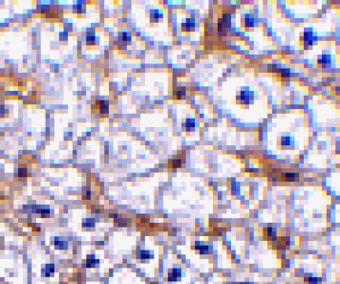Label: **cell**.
<instances>
[{
	"label": "cell",
	"instance_id": "obj_26",
	"mask_svg": "<svg viewBox=\"0 0 340 284\" xmlns=\"http://www.w3.org/2000/svg\"><path fill=\"white\" fill-rule=\"evenodd\" d=\"M4 114V107L1 105L0 106V116H2Z\"/></svg>",
	"mask_w": 340,
	"mask_h": 284
},
{
	"label": "cell",
	"instance_id": "obj_2",
	"mask_svg": "<svg viewBox=\"0 0 340 284\" xmlns=\"http://www.w3.org/2000/svg\"><path fill=\"white\" fill-rule=\"evenodd\" d=\"M54 244L56 250H68V239L63 236H55L54 238Z\"/></svg>",
	"mask_w": 340,
	"mask_h": 284
},
{
	"label": "cell",
	"instance_id": "obj_10",
	"mask_svg": "<svg viewBox=\"0 0 340 284\" xmlns=\"http://www.w3.org/2000/svg\"><path fill=\"white\" fill-rule=\"evenodd\" d=\"M195 125H196V124H195V120H194V119H190V118H188V119H186V120H185L184 124H183V129L185 130V131H187V132H189V131H194V129H195Z\"/></svg>",
	"mask_w": 340,
	"mask_h": 284
},
{
	"label": "cell",
	"instance_id": "obj_6",
	"mask_svg": "<svg viewBox=\"0 0 340 284\" xmlns=\"http://www.w3.org/2000/svg\"><path fill=\"white\" fill-rule=\"evenodd\" d=\"M96 106H97V108L99 109V113L101 115L108 114V111H109V103H108V101H97Z\"/></svg>",
	"mask_w": 340,
	"mask_h": 284
},
{
	"label": "cell",
	"instance_id": "obj_1",
	"mask_svg": "<svg viewBox=\"0 0 340 284\" xmlns=\"http://www.w3.org/2000/svg\"><path fill=\"white\" fill-rule=\"evenodd\" d=\"M231 27V15L224 13L218 23V32L222 35H226Z\"/></svg>",
	"mask_w": 340,
	"mask_h": 284
},
{
	"label": "cell",
	"instance_id": "obj_16",
	"mask_svg": "<svg viewBox=\"0 0 340 284\" xmlns=\"http://www.w3.org/2000/svg\"><path fill=\"white\" fill-rule=\"evenodd\" d=\"M96 225L95 219L93 218H85L82 220V227L83 228H93Z\"/></svg>",
	"mask_w": 340,
	"mask_h": 284
},
{
	"label": "cell",
	"instance_id": "obj_7",
	"mask_svg": "<svg viewBox=\"0 0 340 284\" xmlns=\"http://www.w3.org/2000/svg\"><path fill=\"white\" fill-rule=\"evenodd\" d=\"M318 63L324 68H327V67H330L331 66V56L328 55V54H324V55H321L319 58H318Z\"/></svg>",
	"mask_w": 340,
	"mask_h": 284
},
{
	"label": "cell",
	"instance_id": "obj_3",
	"mask_svg": "<svg viewBox=\"0 0 340 284\" xmlns=\"http://www.w3.org/2000/svg\"><path fill=\"white\" fill-rule=\"evenodd\" d=\"M181 276H182V269L172 268L167 274V280L169 282H176L181 279Z\"/></svg>",
	"mask_w": 340,
	"mask_h": 284
},
{
	"label": "cell",
	"instance_id": "obj_4",
	"mask_svg": "<svg viewBox=\"0 0 340 284\" xmlns=\"http://www.w3.org/2000/svg\"><path fill=\"white\" fill-rule=\"evenodd\" d=\"M304 44L305 46H312L313 42L317 39L316 34L313 31H305L304 33Z\"/></svg>",
	"mask_w": 340,
	"mask_h": 284
},
{
	"label": "cell",
	"instance_id": "obj_18",
	"mask_svg": "<svg viewBox=\"0 0 340 284\" xmlns=\"http://www.w3.org/2000/svg\"><path fill=\"white\" fill-rule=\"evenodd\" d=\"M254 22H255V20H254V16H251V15H245V26L247 27H252L253 25H254Z\"/></svg>",
	"mask_w": 340,
	"mask_h": 284
},
{
	"label": "cell",
	"instance_id": "obj_13",
	"mask_svg": "<svg viewBox=\"0 0 340 284\" xmlns=\"http://www.w3.org/2000/svg\"><path fill=\"white\" fill-rule=\"evenodd\" d=\"M163 17V13L159 10H151L150 11V21L153 23L159 22L160 18Z\"/></svg>",
	"mask_w": 340,
	"mask_h": 284
},
{
	"label": "cell",
	"instance_id": "obj_22",
	"mask_svg": "<svg viewBox=\"0 0 340 284\" xmlns=\"http://www.w3.org/2000/svg\"><path fill=\"white\" fill-rule=\"evenodd\" d=\"M292 143V138L291 137H282L281 138V145L283 146H291V144Z\"/></svg>",
	"mask_w": 340,
	"mask_h": 284
},
{
	"label": "cell",
	"instance_id": "obj_8",
	"mask_svg": "<svg viewBox=\"0 0 340 284\" xmlns=\"http://www.w3.org/2000/svg\"><path fill=\"white\" fill-rule=\"evenodd\" d=\"M99 265V259H97L95 255H88L87 259L85 260V267L86 268H97Z\"/></svg>",
	"mask_w": 340,
	"mask_h": 284
},
{
	"label": "cell",
	"instance_id": "obj_11",
	"mask_svg": "<svg viewBox=\"0 0 340 284\" xmlns=\"http://www.w3.org/2000/svg\"><path fill=\"white\" fill-rule=\"evenodd\" d=\"M55 273V264L53 263H49L44 266V268L42 269V276H45V278H49L51 274Z\"/></svg>",
	"mask_w": 340,
	"mask_h": 284
},
{
	"label": "cell",
	"instance_id": "obj_17",
	"mask_svg": "<svg viewBox=\"0 0 340 284\" xmlns=\"http://www.w3.org/2000/svg\"><path fill=\"white\" fill-rule=\"evenodd\" d=\"M284 177H285V180L287 182H293V181H297L299 179V175L297 173H293V172L286 173L284 175Z\"/></svg>",
	"mask_w": 340,
	"mask_h": 284
},
{
	"label": "cell",
	"instance_id": "obj_25",
	"mask_svg": "<svg viewBox=\"0 0 340 284\" xmlns=\"http://www.w3.org/2000/svg\"><path fill=\"white\" fill-rule=\"evenodd\" d=\"M18 177H27V169L19 168L18 169Z\"/></svg>",
	"mask_w": 340,
	"mask_h": 284
},
{
	"label": "cell",
	"instance_id": "obj_9",
	"mask_svg": "<svg viewBox=\"0 0 340 284\" xmlns=\"http://www.w3.org/2000/svg\"><path fill=\"white\" fill-rule=\"evenodd\" d=\"M240 100L245 103H249L253 100V93L250 91H241L240 96L238 97Z\"/></svg>",
	"mask_w": 340,
	"mask_h": 284
},
{
	"label": "cell",
	"instance_id": "obj_20",
	"mask_svg": "<svg viewBox=\"0 0 340 284\" xmlns=\"http://www.w3.org/2000/svg\"><path fill=\"white\" fill-rule=\"evenodd\" d=\"M264 234L266 237H274L276 236V230L273 228H266L264 229Z\"/></svg>",
	"mask_w": 340,
	"mask_h": 284
},
{
	"label": "cell",
	"instance_id": "obj_5",
	"mask_svg": "<svg viewBox=\"0 0 340 284\" xmlns=\"http://www.w3.org/2000/svg\"><path fill=\"white\" fill-rule=\"evenodd\" d=\"M195 29V20L192 17L186 18L184 22L182 24V30L184 32H193Z\"/></svg>",
	"mask_w": 340,
	"mask_h": 284
},
{
	"label": "cell",
	"instance_id": "obj_14",
	"mask_svg": "<svg viewBox=\"0 0 340 284\" xmlns=\"http://www.w3.org/2000/svg\"><path fill=\"white\" fill-rule=\"evenodd\" d=\"M118 41L119 42H122V43H129L130 41H131V35L130 34L124 32V33H120L119 34V37H118Z\"/></svg>",
	"mask_w": 340,
	"mask_h": 284
},
{
	"label": "cell",
	"instance_id": "obj_12",
	"mask_svg": "<svg viewBox=\"0 0 340 284\" xmlns=\"http://www.w3.org/2000/svg\"><path fill=\"white\" fill-rule=\"evenodd\" d=\"M138 257L141 260H148V259H152L154 258V254L151 251H148V250H141L139 252V254H138Z\"/></svg>",
	"mask_w": 340,
	"mask_h": 284
},
{
	"label": "cell",
	"instance_id": "obj_24",
	"mask_svg": "<svg viewBox=\"0 0 340 284\" xmlns=\"http://www.w3.org/2000/svg\"><path fill=\"white\" fill-rule=\"evenodd\" d=\"M320 280H321L320 279L315 278V276H310V278L308 279V283L309 284H318V282H319Z\"/></svg>",
	"mask_w": 340,
	"mask_h": 284
},
{
	"label": "cell",
	"instance_id": "obj_21",
	"mask_svg": "<svg viewBox=\"0 0 340 284\" xmlns=\"http://www.w3.org/2000/svg\"><path fill=\"white\" fill-rule=\"evenodd\" d=\"M95 41H96V37H95V33H87V35H86V43L88 45H93L95 44Z\"/></svg>",
	"mask_w": 340,
	"mask_h": 284
},
{
	"label": "cell",
	"instance_id": "obj_19",
	"mask_svg": "<svg viewBox=\"0 0 340 284\" xmlns=\"http://www.w3.org/2000/svg\"><path fill=\"white\" fill-rule=\"evenodd\" d=\"M185 96V88L184 87H178L175 91V98L177 100H181Z\"/></svg>",
	"mask_w": 340,
	"mask_h": 284
},
{
	"label": "cell",
	"instance_id": "obj_23",
	"mask_svg": "<svg viewBox=\"0 0 340 284\" xmlns=\"http://www.w3.org/2000/svg\"><path fill=\"white\" fill-rule=\"evenodd\" d=\"M182 160L180 159H176V160H172L171 161V164H172V167L173 168H179L182 167Z\"/></svg>",
	"mask_w": 340,
	"mask_h": 284
},
{
	"label": "cell",
	"instance_id": "obj_15",
	"mask_svg": "<svg viewBox=\"0 0 340 284\" xmlns=\"http://www.w3.org/2000/svg\"><path fill=\"white\" fill-rule=\"evenodd\" d=\"M196 249L199 250L200 253L202 254H206V253H208V251H209V246L202 243V242H196Z\"/></svg>",
	"mask_w": 340,
	"mask_h": 284
}]
</instances>
